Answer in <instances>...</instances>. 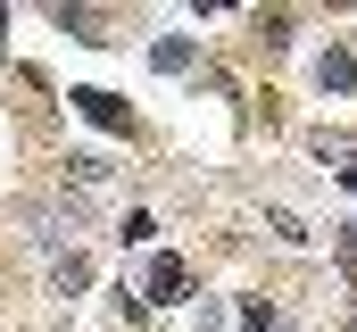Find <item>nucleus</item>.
I'll list each match as a JSON object with an SVG mask.
<instances>
[{"label": "nucleus", "mask_w": 357, "mask_h": 332, "mask_svg": "<svg viewBox=\"0 0 357 332\" xmlns=\"http://www.w3.org/2000/svg\"><path fill=\"white\" fill-rule=\"evenodd\" d=\"M50 282H59V291H84V282H91V257H75V249H67V257L50 266Z\"/></svg>", "instance_id": "39448f33"}, {"label": "nucleus", "mask_w": 357, "mask_h": 332, "mask_svg": "<svg viewBox=\"0 0 357 332\" xmlns=\"http://www.w3.org/2000/svg\"><path fill=\"white\" fill-rule=\"evenodd\" d=\"M67 100H75V108H84L91 125H100V133H133V108H125V100H116V91H67Z\"/></svg>", "instance_id": "f03ea898"}, {"label": "nucleus", "mask_w": 357, "mask_h": 332, "mask_svg": "<svg viewBox=\"0 0 357 332\" xmlns=\"http://www.w3.org/2000/svg\"><path fill=\"white\" fill-rule=\"evenodd\" d=\"M341 183H349V191H357V158H349V166H341Z\"/></svg>", "instance_id": "1a4fd4ad"}, {"label": "nucleus", "mask_w": 357, "mask_h": 332, "mask_svg": "<svg viewBox=\"0 0 357 332\" xmlns=\"http://www.w3.org/2000/svg\"><path fill=\"white\" fill-rule=\"evenodd\" d=\"M316 75H324V91H357V59H349V50H324Z\"/></svg>", "instance_id": "7ed1b4c3"}, {"label": "nucleus", "mask_w": 357, "mask_h": 332, "mask_svg": "<svg viewBox=\"0 0 357 332\" xmlns=\"http://www.w3.org/2000/svg\"><path fill=\"white\" fill-rule=\"evenodd\" d=\"M150 59H158V67H167V75H183V67H191V42H183V33H167V42H158V50H150Z\"/></svg>", "instance_id": "423d86ee"}, {"label": "nucleus", "mask_w": 357, "mask_h": 332, "mask_svg": "<svg viewBox=\"0 0 357 332\" xmlns=\"http://www.w3.org/2000/svg\"><path fill=\"white\" fill-rule=\"evenodd\" d=\"M183 282H191V266H183L175 249H158V257H150V274H142V308H167V299H183Z\"/></svg>", "instance_id": "f257e3e1"}, {"label": "nucleus", "mask_w": 357, "mask_h": 332, "mask_svg": "<svg viewBox=\"0 0 357 332\" xmlns=\"http://www.w3.org/2000/svg\"><path fill=\"white\" fill-rule=\"evenodd\" d=\"M341 257H357V216H349V225H341Z\"/></svg>", "instance_id": "6e6552de"}, {"label": "nucleus", "mask_w": 357, "mask_h": 332, "mask_svg": "<svg viewBox=\"0 0 357 332\" xmlns=\"http://www.w3.org/2000/svg\"><path fill=\"white\" fill-rule=\"evenodd\" d=\"M241 332H282V316H274L266 299H241Z\"/></svg>", "instance_id": "0eeeda50"}, {"label": "nucleus", "mask_w": 357, "mask_h": 332, "mask_svg": "<svg viewBox=\"0 0 357 332\" xmlns=\"http://www.w3.org/2000/svg\"><path fill=\"white\" fill-rule=\"evenodd\" d=\"M266 225H274V241H291V249H307V241H316V233H307V216H291V208H274Z\"/></svg>", "instance_id": "20e7f679"}]
</instances>
